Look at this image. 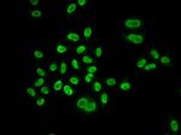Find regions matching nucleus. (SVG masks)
Returning a JSON list of instances; mask_svg holds the SVG:
<instances>
[{"instance_id": "1", "label": "nucleus", "mask_w": 181, "mask_h": 135, "mask_svg": "<svg viewBox=\"0 0 181 135\" xmlns=\"http://www.w3.org/2000/svg\"><path fill=\"white\" fill-rule=\"evenodd\" d=\"M122 27L127 30H141L145 28V22L140 18H126L122 22Z\"/></svg>"}, {"instance_id": "2", "label": "nucleus", "mask_w": 181, "mask_h": 135, "mask_svg": "<svg viewBox=\"0 0 181 135\" xmlns=\"http://www.w3.org/2000/svg\"><path fill=\"white\" fill-rule=\"evenodd\" d=\"M126 42H129L132 45H141L145 40L144 34H137V33H129L124 36Z\"/></svg>"}, {"instance_id": "3", "label": "nucleus", "mask_w": 181, "mask_h": 135, "mask_svg": "<svg viewBox=\"0 0 181 135\" xmlns=\"http://www.w3.org/2000/svg\"><path fill=\"white\" fill-rule=\"evenodd\" d=\"M98 110H99V105L97 103V100L91 98L89 101H88V104H87V106L85 107V110L82 112L86 113V115H96L98 112Z\"/></svg>"}, {"instance_id": "4", "label": "nucleus", "mask_w": 181, "mask_h": 135, "mask_svg": "<svg viewBox=\"0 0 181 135\" xmlns=\"http://www.w3.org/2000/svg\"><path fill=\"white\" fill-rule=\"evenodd\" d=\"M55 51L57 55H66L69 52V47L66 46L62 40H58L56 41V45H55Z\"/></svg>"}, {"instance_id": "5", "label": "nucleus", "mask_w": 181, "mask_h": 135, "mask_svg": "<svg viewBox=\"0 0 181 135\" xmlns=\"http://www.w3.org/2000/svg\"><path fill=\"white\" fill-rule=\"evenodd\" d=\"M65 39L71 44H76V42L81 41V35H80L77 31H69V33H66Z\"/></svg>"}, {"instance_id": "6", "label": "nucleus", "mask_w": 181, "mask_h": 135, "mask_svg": "<svg viewBox=\"0 0 181 135\" xmlns=\"http://www.w3.org/2000/svg\"><path fill=\"white\" fill-rule=\"evenodd\" d=\"M89 97H82V98H80L77 99V101L75 103V106H76V109L79 111H83L85 110V107L87 106V104H88V101H89Z\"/></svg>"}, {"instance_id": "7", "label": "nucleus", "mask_w": 181, "mask_h": 135, "mask_svg": "<svg viewBox=\"0 0 181 135\" xmlns=\"http://www.w3.org/2000/svg\"><path fill=\"white\" fill-rule=\"evenodd\" d=\"M63 93H64L68 98H74V97L76 95L75 88H74V87H71L70 83H66V85L63 86Z\"/></svg>"}, {"instance_id": "8", "label": "nucleus", "mask_w": 181, "mask_h": 135, "mask_svg": "<svg viewBox=\"0 0 181 135\" xmlns=\"http://www.w3.org/2000/svg\"><path fill=\"white\" fill-rule=\"evenodd\" d=\"M81 62H82V64H85V65L87 66V65L96 64V63H97V59L93 58V57L89 56V55H85V56L81 57Z\"/></svg>"}, {"instance_id": "9", "label": "nucleus", "mask_w": 181, "mask_h": 135, "mask_svg": "<svg viewBox=\"0 0 181 135\" xmlns=\"http://www.w3.org/2000/svg\"><path fill=\"white\" fill-rule=\"evenodd\" d=\"M132 89V83L129 80H123L122 82L120 83V91L121 92H129Z\"/></svg>"}, {"instance_id": "10", "label": "nucleus", "mask_w": 181, "mask_h": 135, "mask_svg": "<svg viewBox=\"0 0 181 135\" xmlns=\"http://www.w3.org/2000/svg\"><path fill=\"white\" fill-rule=\"evenodd\" d=\"M89 50V45L88 44H82L77 46L75 50H74V53H76V55H83V53H86L87 51Z\"/></svg>"}, {"instance_id": "11", "label": "nucleus", "mask_w": 181, "mask_h": 135, "mask_svg": "<svg viewBox=\"0 0 181 135\" xmlns=\"http://www.w3.org/2000/svg\"><path fill=\"white\" fill-rule=\"evenodd\" d=\"M76 12H77V4L75 3L66 4V13L68 15H76Z\"/></svg>"}, {"instance_id": "12", "label": "nucleus", "mask_w": 181, "mask_h": 135, "mask_svg": "<svg viewBox=\"0 0 181 135\" xmlns=\"http://www.w3.org/2000/svg\"><path fill=\"white\" fill-rule=\"evenodd\" d=\"M31 57L35 60H42L45 59V52L41 50H34L31 52Z\"/></svg>"}, {"instance_id": "13", "label": "nucleus", "mask_w": 181, "mask_h": 135, "mask_svg": "<svg viewBox=\"0 0 181 135\" xmlns=\"http://www.w3.org/2000/svg\"><path fill=\"white\" fill-rule=\"evenodd\" d=\"M83 38L86 39V40H89V39H92V36H93V28L91 25H87V27H85L83 28Z\"/></svg>"}, {"instance_id": "14", "label": "nucleus", "mask_w": 181, "mask_h": 135, "mask_svg": "<svg viewBox=\"0 0 181 135\" xmlns=\"http://www.w3.org/2000/svg\"><path fill=\"white\" fill-rule=\"evenodd\" d=\"M169 128L171 133H178L180 130V123L178 119H170V124H169Z\"/></svg>"}, {"instance_id": "15", "label": "nucleus", "mask_w": 181, "mask_h": 135, "mask_svg": "<svg viewBox=\"0 0 181 135\" xmlns=\"http://www.w3.org/2000/svg\"><path fill=\"white\" fill-rule=\"evenodd\" d=\"M66 70H68V65H66L65 60H60L59 62V69H58V75H60V76L65 75Z\"/></svg>"}, {"instance_id": "16", "label": "nucleus", "mask_w": 181, "mask_h": 135, "mask_svg": "<svg viewBox=\"0 0 181 135\" xmlns=\"http://www.w3.org/2000/svg\"><path fill=\"white\" fill-rule=\"evenodd\" d=\"M96 78H97V75H96V74H89V72H87L86 75H85V77H83V81H85V83L89 85V83H93V82H94Z\"/></svg>"}, {"instance_id": "17", "label": "nucleus", "mask_w": 181, "mask_h": 135, "mask_svg": "<svg viewBox=\"0 0 181 135\" xmlns=\"http://www.w3.org/2000/svg\"><path fill=\"white\" fill-rule=\"evenodd\" d=\"M109 99H110V97H109L108 92H103L102 94H100V104H102L103 106L109 104Z\"/></svg>"}, {"instance_id": "18", "label": "nucleus", "mask_w": 181, "mask_h": 135, "mask_svg": "<svg viewBox=\"0 0 181 135\" xmlns=\"http://www.w3.org/2000/svg\"><path fill=\"white\" fill-rule=\"evenodd\" d=\"M58 69H59V63L58 62H51L50 63V65H48V70H50V72H52V74H58Z\"/></svg>"}, {"instance_id": "19", "label": "nucleus", "mask_w": 181, "mask_h": 135, "mask_svg": "<svg viewBox=\"0 0 181 135\" xmlns=\"http://www.w3.org/2000/svg\"><path fill=\"white\" fill-rule=\"evenodd\" d=\"M103 89V83L102 81H94L93 82V92L94 93H100V91Z\"/></svg>"}, {"instance_id": "20", "label": "nucleus", "mask_w": 181, "mask_h": 135, "mask_svg": "<svg viewBox=\"0 0 181 135\" xmlns=\"http://www.w3.org/2000/svg\"><path fill=\"white\" fill-rule=\"evenodd\" d=\"M159 62H161V64H162V65H170L171 64V59H170V57L168 55H164V56H161Z\"/></svg>"}, {"instance_id": "21", "label": "nucleus", "mask_w": 181, "mask_h": 135, "mask_svg": "<svg viewBox=\"0 0 181 135\" xmlns=\"http://www.w3.org/2000/svg\"><path fill=\"white\" fill-rule=\"evenodd\" d=\"M35 105L39 107H46V106H48V101L45 98H39L35 100Z\"/></svg>"}, {"instance_id": "22", "label": "nucleus", "mask_w": 181, "mask_h": 135, "mask_svg": "<svg viewBox=\"0 0 181 135\" xmlns=\"http://www.w3.org/2000/svg\"><path fill=\"white\" fill-rule=\"evenodd\" d=\"M25 93H27V95L31 97V98H35L36 94H38L35 87H27V88H25Z\"/></svg>"}, {"instance_id": "23", "label": "nucleus", "mask_w": 181, "mask_h": 135, "mask_svg": "<svg viewBox=\"0 0 181 135\" xmlns=\"http://www.w3.org/2000/svg\"><path fill=\"white\" fill-rule=\"evenodd\" d=\"M69 83L71 86H79L80 85V77L77 75H72L69 77Z\"/></svg>"}, {"instance_id": "24", "label": "nucleus", "mask_w": 181, "mask_h": 135, "mask_svg": "<svg viewBox=\"0 0 181 135\" xmlns=\"http://www.w3.org/2000/svg\"><path fill=\"white\" fill-rule=\"evenodd\" d=\"M63 86H64V82L62 80H57L55 83H53V89H55L56 92H59L60 89L63 88Z\"/></svg>"}, {"instance_id": "25", "label": "nucleus", "mask_w": 181, "mask_h": 135, "mask_svg": "<svg viewBox=\"0 0 181 135\" xmlns=\"http://www.w3.org/2000/svg\"><path fill=\"white\" fill-rule=\"evenodd\" d=\"M45 82H46V80H45V77H39L38 80H35L34 81V83H33V87H42L44 85H45Z\"/></svg>"}, {"instance_id": "26", "label": "nucleus", "mask_w": 181, "mask_h": 135, "mask_svg": "<svg viewBox=\"0 0 181 135\" xmlns=\"http://www.w3.org/2000/svg\"><path fill=\"white\" fill-rule=\"evenodd\" d=\"M158 68V65L156 63H146L145 66H144V69L146 71H152V70H156Z\"/></svg>"}, {"instance_id": "27", "label": "nucleus", "mask_w": 181, "mask_h": 135, "mask_svg": "<svg viewBox=\"0 0 181 135\" xmlns=\"http://www.w3.org/2000/svg\"><path fill=\"white\" fill-rule=\"evenodd\" d=\"M71 68L74 70H80L81 69V63H80L76 58H74V59H71Z\"/></svg>"}, {"instance_id": "28", "label": "nucleus", "mask_w": 181, "mask_h": 135, "mask_svg": "<svg viewBox=\"0 0 181 135\" xmlns=\"http://www.w3.org/2000/svg\"><path fill=\"white\" fill-rule=\"evenodd\" d=\"M86 71L89 72V74H97L98 71V66L96 64H92V65H87L86 66Z\"/></svg>"}, {"instance_id": "29", "label": "nucleus", "mask_w": 181, "mask_h": 135, "mask_svg": "<svg viewBox=\"0 0 181 135\" xmlns=\"http://www.w3.org/2000/svg\"><path fill=\"white\" fill-rule=\"evenodd\" d=\"M103 53H104L103 47L100 46V45H98L96 48H94V55H96V57H97V58H102V57H103Z\"/></svg>"}, {"instance_id": "30", "label": "nucleus", "mask_w": 181, "mask_h": 135, "mask_svg": "<svg viewBox=\"0 0 181 135\" xmlns=\"http://www.w3.org/2000/svg\"><path fill=\"white\" fill-rule=\"evenodd\" d=\"M150 56H151V58L152 59H155V60H158L159 58H161V53L157 51V50H155V48H152L151 51H150Z\"/></svg>"}, {"instance_id": "31", "label": "nucleus", "mask_w": 181, "mask_h": 135, "mask_svg": "<svg viewBox=\"0 0 181 135\" xmlns=\"http://www.w3.org/2000/svg\"><path fill=\"white\" fill-rule=\"evenodd\" d=\"M146 63H147V60H146L145 58H141V59L137 60V63H135L137 69H144V66H145V64H146Z\"/></svg>"}, {"instance_id": "32", "label": "nucleus", "mask_w": 181, "mask_h": 135, "mask_svg": "<svg viewBox=\"0 0 181 135\" xmlns=\"http://www.w3.org/2000/svg\"><path fill=\"white\" fill-rule=\"evenodd\" d=\"M105 83H106V86H109V87H115L117 85V80L115 77H109L108 80L105 81Z\"/></svg>"}, {"instance_id": "33", "label": "nucleus", "mask_w": 181, "mask_h": 135, "mask_svg": "<svg viewBox=\"0 0 181 135\" xmlns=\"http://www.w3.org/2000/svg\"><path fill=\"white\" fill-rule=\"evenodd\" d=\"M29 16H30V17L39 18V17H41V16H42V12H41V11H39V10H31V11L29 12Z\"/></svg>"}, {"instance_id": "34", "label": "nucleus", "mask_w": 181, "mask_h": 135, "mask_svg": "<svg viewBox=\"0 0 181 135\" xmlns=\"http://www.w3.org/2000/svg\"><path fill=\"white\" fill-rule=\"evenodd\" d=\"M40 93L44 94V95H48V94H50V88H48V86L44 85L42 87H40Z\"/></svg>"}, {"instance_id": "35", "label": "nucleus", "mask_w": 181, "mask_h": 135, "mask_svg": "<svg viewBox=\"0 0 181 135\" xmlns=\"http://www.w3.org/2000/svg\"><path fill=\"white\" fill-rule=\"evenodd\" d=\"M35 72H36V75H39L40 77H45L46 76V70L45 69H41V68H36L35 69Z\"/></svg>"}, {"instance_id": "36", "label": "nucleus", "mask_w": 181, "mask_h": 135, "mask_svg": "<svg viewBox=\"0 0 181 135\" xmlns=\"http://www.w3.org/2000/svg\"><path fill=\"white\" fill-rule=\"evenodd\" d=\"M86 5H87L86 0H79V1H77V6H80V7H85Z\"/></svg>"}, {"instance_id": "37", "label": "nucleus", "mask_w": 181, "mask_h": 135, "mask_svg": "<svg viewBox=\"0 0 181 135\" xmlns=\"http://www.w3.org/2000/svg\"><path fill=\"white\" fill-rule=\"evenodd\" d=\"M30 5H31V6H36V5H39V1H36V0H34V1H33V0H31Z\"/></svg>"}]
</instances>
